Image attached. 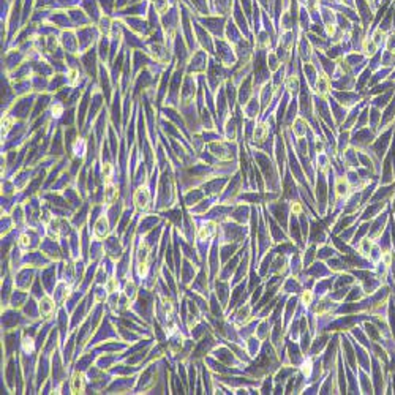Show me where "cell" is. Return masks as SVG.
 <instances>
[{
  "mask_svg": "<svg viewBox=\"0 0 395 395\" xmlns=\"http://www.w3.org/2000/svg\"><path fill=\"white\" fill-rule=\"evenodd\" d=\"M105 288L108 291V294H114V292H119V280L116 277H111L106 280Z\"/></svg>",
  "mask_w": 395,
  "mask_h": 395,
  "instance_id": "cell-50",
  "label": "cell"
},
{
  "mask_svg": "<svg viewBox=\"0 0 395 395\" xmlns=\"http://www.w3.org/2000/svg\"><path fill=\"white\" fill-rule=\"evenodd\" d=\"M264 22L267 24V16H266V15H264ZM267 30H270V32H272V29H270V22H269V25H267Z\"/></svg>",
  "mask_w": 395,
  "mask_h": 395,
  "instance_id": "cell-61",
  "label": "cell"
},
{
  "mask_svg": "<svg viewBox=\"0 0 395 395\" xmlns=\"http://www.w3.org/2000/svg\"><path fill=\"white\" fill-rule=\"evenodd\" d=\"M120 21L125 25V27H128L131 32H135V34L141 35L143 38H147L152 35V27L147 21V18H141V16H125V18H120Z\"/></svg>",
  "mask_w": 395,
  "mask_h": 395,
  "instance_id": "cell-6",
  "label": "cell"
},
{
  "mask_svg": "<svg viewBox=\"0 0 395 395\" xmlns=\"http://www.w3.org/2000/svg\"><path fill=\"white\" fill-rule=\"evenodd\" d=\"M193 5L195 16H209L212 15V6L209 5L210 0H190Z\"/></svg>",
  "mask_w": 395,
  "mask_h": 395,
  "instance_id": "cell-34",
  "label": "cell"
},
{
  "mask_svg": "<svg viewBox=\"0 0 395 395\" xmlns=\"http://www.w3.org/2000/svg\"><path fill=\"white\" fill-rule=\"evenodd\" d=\"M210 2H212V0H210Z\"/></svg>",
  "mask_w": 395,
  "mask_h": 395,
  "instance_id": "cell-63",
  "label": "cell"
},
{
  "mask_svg": "<svg viewBox=\"0 0 395 395\" xmlns=\"http://www.w3.org/2000/svg\"><path fill=\"white\" fill-rule=\"evenodd\" d=\"M68 15L70 18H72V21L74 24V27L76 29H79V27H86V25H90L93 24L92 22V19L89 18V15L81 8V6H76V8H72V10H68Z\"/></svg>",
  "mask_w": 395,
  "mask_h": 395,
  "instance_id": "cell-24",
  "label": "cell"
},
{
  "mask_svg": "<svg viewBox=\"0 0 395 395\" xmlns=\"http://www.w3.org/2000/svg\"><path fill=\"white\" fill-rule=\"evenodd\" d=\"M40 391H41L40 394H51V381H48V383H46V386H44V387H41Z\"/></svg>",
  "mask_w": 395,
  "mask_h": 395,
  "instance_id": "cell-59",
  "label": "cell"
},
{
  "mask_svg": "<svg viewBox=\"0 0 395 395\" xmlns=\"http://www.w3.org/2000/svg\"><path fill=\"white\" fill-rule=\"evenodd\" d=\"M40 282H41V278H35V283H34V289H32V294L30 296H34L35 299H38V301H40V299L43 297V296H46L43 292V286L40 288Z\"/></svg>",
  "mask_w": 395,
  "mask_h": 395,
  "instance_id": "cell-52",
  "label": "cell"
},
{
  "mask_svg": "<svg viewBox=\"0 0 395 395\" xmlns=\"http://www.w3.org/2000/svg\"><path fill=\"white\" fill-rule=\"evenodd\" d=\"M40 277H41L44 288H46V294L53 296L54 288H55V266L49 264L46 267H43V270L40 272Z\"/></svg>",
  "mask_w": 395,
  "mask_h": 395,
  "instance_id": "cell-18",
  "label": "cell"
},
{
  "mask_svg": "<svg viewBox=\"0 0 395 395\" xmlns=\"http://www.w3.org/2000/svg\"><path fill=\"white\" fill-rule=\"evenodd\" d=\"M112 25H114V18L112 16H106V15L101 16L100 21L97 22V27H98L101 35H111Z\"/></svg>",
  "mask_w": 395,
  "mask_h": 395,
  "instance_id": "cell-38",
  "label": "cell"
},
{
  "mask_svg": "<svg viewBox=\"0 0 395 395\" xmlns=\"http://www.w3.org/2000/svg\"><path fill=\"white\" fill-rule=\"evenodd\" d=\"M60 126H73L76 124V116H74V108H67L65 114L62 116V119L59 120Z\"/></svg>",
  "mask_w": 395,
  "mask_h": 395,
  "instance_id": "cell-44",
  "label": "cell"
},
{
  "mask_svg": "<svg viewBox=\"0 0 395 395\" xmlns=\"http://www.w3.org/2000/svg\"><path fill=\"white\" fill-rule=\"evenodd\" d=\"M305 130H307V128H305V122H304L302 119H299L297 122L294 124V131H296V135H297L299 138H302V136L305 135Z\"/></svg>",
  "mask_w": 395,
  "mask_h": 395,
  "instance_id": "cell-55",
  "label": "cell"
},
{
  "mask_svg": "<svg viewBox=\"0 0 395 395\" xmlns=\"http://www.w3.org/2000/svg\"><path fill=\"white\" fill-rule=\"evenodd\" d=\"M209 68V57H207V51L204 49H198L195 53H192L190 59L185 65V73L187 74H196L199 76L202 73H206V70Z\"/></svg>",
  "mask_w": 395,
  "mask_h": 395,
  "instance_id": "cell-4",
  "label": "cell"
},
{
  "mask_svg": "<svg viewBox=\"0 0 395 395\" xmlns=\"http://www.w3.org/2000/svg\"><path fill=\"white\" fill-rule=\"evenodd\" d=\"M158 221H160V216H158V215H144L143 220L139 221L138 229H136L138 235H143V234L150 233L152 229L155 228V225H157Z\"/></svg>",
  "mask_w": 395,
  "mask_h": 395,
  "instance_id": "cell-28",
  "label": "cell"
},
{
  "mask_svg": "<svg viewBox=\"0 0 395 395\" xmlns=\"http://www.w3.org/2000/svg\"><path fill=\"white\" fill-rule=\"evenodd\" d=\"M215 234V223L209 221L206 225H202L199 229H198V240L199 242H207L212 235Z\"/></svg>",
  "mask_w": 395,
  "mask_h": 395,
  "instance_id": "cell-37",
  "label": "cell"
},
{
  "mask_svg": "<svg viewBox=\"0 0 395 395\" xmlns=\"http://www.w3.org/2000/svg\"><path fill=\"white\" fill-rule=\"evenodd\" d=\"M109 51H111V36L101 35L97 43V53L101 63H106L109 67Z\"/></svg>",
  "mask_w": 395,
  "mask_h": 395,
  "instance_id": "cell-22",
  "label": "cell"
},
{
  "mask_svg": "<svg viewBox=\"0 0 395 395\" xmlns=\"http://www.w3.org/2000/svg\"><path fill=\"white\" fill-rule=\"evenodd\" d=\"M215 46H216V53L215 54H216V59H218V62L225 63V65H234L235 55L233 53L231 44L223 41V38H216Z\"/></svg>",
  "mask_w": 395,
  "mask_h": 395,
  "instance_id": "cell-15",
  "label": "cell"
},
{
  "mask_svg": "<svg viewBox=\"0 0 395 395\" xmlns=\"http://www.w3.org/2000/svg\"><path fill=\"white\" fill-rule=\"evenodd\" d=\"M272 97V86L270 84H266L264 89H263V95H261V101H263V108L267 106L269 103V100Z\"/></svg>",
  "mask_w": 395,
  "mask_h": 395,
  "instance_id": "cell-53",
  "label": "cell"
},
{
  "mask_svg": "<svg viewBox=\"0 0 395 395\" xmlns=\"http://www.w3.org/2000/svg\"><path fill=\"white\" fill-rule=\"evenodd\" d=\"M81 8L87 13L93 24H97L100 21V18L103 16V11L100 8L98 0H81Z\"/></svg>",
  "mask_w": 395,
  "mask_h": 395,
  "instance_id": "cell-21",
  "label": "cell"
},
{
  "mask_svg": "<svg viewBox=\"0 0 395 395\" xmlns=\"http://www.w3.org/2000/svg\"><path fill=\"white\" fill-rule=\"evenodd\" d=\"M240 3H242V6H244V11L247 13L248 16L251 15L250 13V10H251V0H240Z\"/></svg>",
  "mask_w": 395,
  "mask_h": 395,
  "instance_id": "cell-57",
  "label": "cell"
},
{
  "mask_svg": "<svg viewBox=\"0 0 395 395\" xmlns=\"http://www.w3.org/2000/svg\"><path fill=\"white\" fill-rule=\"evenodd\" d=\"M150 196L152 193L145 183L135 190V193H133V202H135V207L138 212H145V210L150 209Z\"/></svg>",
  "mask_w": 395,
  "mask_h": 395,
  "instance_id": "cell-14",
  "label": "cell"
},
{
  "mask_svg": "<svg viewBox=\"0 0 395 395\" xmlns=\"http://www.w3.org/2000/svg\"><path fill=\"white\" fill-rule=\"evenodd\" d=\"M76 34H78V41H79V55L97 46V43L101 36L97 24H90V25H86V27L76 29Z\"/></svg>",
  "mask_w": 395,
  "mask_h": 395,
  "instance_id": "cell-3",
  "label": "cell"
},
{
  "mask_svg": "<svg viewBox=\"0 0 395 395\" xmlns=\"http://www.w3.org/2000/svg\"><path fill=\"white\" fill-rule=\"evenodd\" d=\"M111 231H112V226L109 223V218H108L106 214H101L97 218V221H95L92 240H103L111 234Z\"/></svg>",
  "mask_w": 395,
  "mask_h": 395,
  "instance_id": "cell-16",
  "label": "cell"
},
{
  "mask_svg": "<svg viewBox=\"0 0 395 395\" xmlns=\"http://www.w3.org/2000/svg\"><path fill=\"white\" fill-rule=\"evenodd\" d=\"M267 67H269L270 70H277L278 68V59H277V55L275 54H269L267 55Z\"/></svg>",
  "mask_w": 395,
  "mask_h": 395,
  "instance_id": "cell-56",
  "label": "cell"
},
{
  "mask_svg": "<svg viewBox=\"0 0 395 395\" xmlns=\"http://www.w3.org/2000/svg\"><path fill=\"white\" fill-rule=\"evenodd\" d=\"M70 152H72V158H81V160L86 162L87 154H89V141H87V138L82 136V135L76 138V141L73 143Z\"/></svg>",
  "mask_w": 395,
  "mask_h": 395,
  "instance_id": "cell-20",
  "label": "cell"
},
{
  "mask_svg": "<svg viewBox=\"0 0 395 395\" xmlns=\"http://www.w3.org/2000/svg\"><path fill=\"white\" fill-rule=\"evenodd\" d=\"M133 210H125L124 212V218L119 221V226H117V231H116V234H122L125 229H126V223H128L131 218H133Z\"/></svg>",
  "mask_w": 395,
  "mask_h": 395,
  "instance_id": "cell-48",
  "label": "cell"
},
{
  "mask_svg": "<svg viewBox=\"0 0 395 395\" xmlns=\"http://www.w3.org/2000/svg\"><path fill=\"white\" fill-rule=\"evenodd\" d=\"M124 294L126 296L130 299V302H133L136 299V296H138V291H136V285H135V282H133L131 278H128L126 280V283H125V288H124Z\"/></svg>",
  "mask_w": 395,
  "mask_h": 395,
  "instance_id": "cell-47",
  "label": "cell"
},
{
  "mask_svg": "<svg viewBox=\"0 0 395 395\" xmlns=\"http://www.w3.org/2000/svg\"><path fill=\"white\" fill-rule=\"evenodd\" d=\"M152 3L149 0H141L138 3H131L128 6H125L122 10H117L114 13V19H120L125 16H141V18H147L149 10H150Z\"/></svg>",
  "mask_w": 395,
  "mask_h": 395,
  "instance_id": "cell-9",
  "label": "cell"
},
{
  "mask_svg": "<svg viewBox=\"0 0 395 395\" xmlns=\"http://www.w3.org/2000/svg\"><path fill=\"white\" fill-rule=\"evenodd\" d=\"M36 97H38V93H35V92L24 95V97H18L15 100V103H13L11 108L8 109V114H11L16 120H27L29 122L30 120L29 114H32V111H34Z\"/></svg>",
  "mask_w": 395,
  "mask_h": 395,
  "instance_id": "cell-2",
  "label": "cell"
},
{
  "mask_svg": "<svg viewBox=\"0 0 395 395\" xmlns=\"http://www.w3.org/2000/svg\"><path fill=\"white\" fill-rule=\"evenodd\" d=\"M168 2H169L171 6H173V5H177V3H179V0H168Z\"/></svg>",
  "mask_w": 395,
  "mask_h": 395,
  "instance_id": "cell-60",
  "label": "cell"
},
{
  "mask_svg": "<svg viewBox=\"0 0 395 395\" xmlns=\"http://www.w3.org/2000/svg\"><path fill=\"white\" fill-rule=\"evenodd\" d=\"M240 29L235 27V24L233 21H228L226 24V35L229 36L228 40L231 43H240Z\"/></svg>",
  "mask_w": 395,
  "mask_h": 395,
  "instance_id": "cell-42",
  "label": "cell"
},
{
  "mask_svg": "<svg viewBox=\"0 0 395 395\" xmlns=\"http://www.w3.org/2000/svg\"><path fill=\"white\" fill-rule=\"evenodd\" d=\"M44 22L53 24L60 30L76 29L73 21H72V18H70V15H68V10H51V15L48 16V19Z\"/></svg>",
  "mask_w": 395,
  "mask_h": 395,
  "instance_id": "cell-12",
  "label": "cell"
},
{
  "mask_svg": "<svg viewBox=\"0 0 395 395\" xmlns=\"http://www.w3.org/2000/svg\"><path fill=\"white\" fill-rule=\"evenodd\" d=\"M250 82H251V78H247L244 82H242V86H240V90H239V103L240 105H247L248 103V98H250Z\"/></svg>",
  "mask_w": 395,
  "mask_h": 395,
  "instance_id": "cell-41",
  "label": "cell"
},
{
  "mask_svg": "<svg viewBox=\"0 0 395 395\" xmlns=\"http://www.w3.org/2000/svg\"><path fill=\"white\" fill-rule=\"evenodd\" d=\"M212 5V13H216V15H228L231 8L234 6V0H212L210 2Z\"/></svg>",
  "mask_w": 395,
  "mask_h": 395,
  "instance_id": "cell-35",
  "label": "cell"
},
{
  "mask_svg": "<svg viewBox=\"0 0 395 395\" xmlns=\"http://www.w3.org/2000/svg\"><path fill=\"white\" fill-rule=\"evenodd\" d=\"M103 188H105V206H106V207H109V206H112V204L116 202V199H117V196H119V187L111 180V182H106Z\"/></svg>",
  "mask_w": 395,
  "mask_h": 395,
  "instance_id": "cell-32",
  "label": "cell"
},
{
  "mask_svg": "<svg viewBox=\"0 0 395 395\" xmlns=\"http://www.w3.org/2000/svg\"><path fill=\"white\" fill-rule=\"evenodd\" d=\"M152 5H154V8L157 10V13H158V15H160V16L164 15V13H166V11L171 8V5H169L168 0H155V2L152 3Z\"/></svg>",
  "mask_w": 395,
  "mask_h": 395,
  "instance_id": "cell-51",
  "label": "cell"
},
{
  "mask_svg": "<svg viewBox=\"0 0 395 395\" xmlns=\"http://www.w3.org/2000/svg\"><path fill=\"white\" fill-rule=\"evenodd\" d=\"M196 277V267L190 263L188 259H183V266H182V283L183 285H192L193 280Z\"/></svg>",
  "mask_w": 395,
  "mask_h": 395,
  "instance_id": "cell-33",
  "label": "cell"
},
{
  "mask_svg": "<svg viewBox=\"0 0 395 395\" xmlns=\"http://www.w3.org/2000/svg\"><path fill=\"white\" fill-rule=\"evenodd\" d=\"M40 248L49 259H53V261L60 259V250H59V247H57V244H54V239H51V237L44 239L40 244Z\"/></svg>",
  "mask_w": 395,
  "mask_h": 395,
  "instance_id": "cell-27",
  "label": "cell"
},
{
  "mask_svg": "<svg viewBox=\"0 0 395 395\" xmlns=\"http://www.w3.org/2000/svg\"><path fill=\"white\" fill-rule=\"evenodd\" d=\"M196 89H199V84H198L196 81V74L185 73V78H183V84H182V92H180V106L193 103Z\"/></svg>",
  "mask_w": 395,
  "mask_h": 395,
  "instance_id": "cell-11",
  "label": "cell"
},
{
  "mask_svg": "<svg viewBox=\"0 0 395 395\" xmlns=\"http://www.w3.org/2000/svg\"><path fill=\"white\" fill-rule=\"evenodd\" d=\"M267 133H269V128L266 126V124H261L256 126V130H254V139H256L258 143H263L267 138Z\"/></svg>",
  "mask_w": 395,
  "mask_h": 395,
  "instance_id": "cell-49",
  "label": "cell"
},
{
  "mask_svg": "<svg viewBox=\"0 0 395 395\" xmlns=\"http://www.w3.org/2000/svg\"><path fill=\"white\" fill-rule=\"evenodd\" d=\"M55 301H54V297L51 296V294H46V296H43L40 299V302H38V307H40V315L43 320H48V318H51L54 315V311H55Z\"/></svg>",
  "mask_w": 395,
  "mask_h": 395,
  "instance_id": "cell-26",
  "label": "cell"
},
{
  "mask_svg": "<svg viewBox=\"0 0 395 395\" xmlns=\"http://www.w3.org/2000/svg\"><path fill=\"white\" fill-rule=\"evenodd\" d=\"M124 41L126 44V48L135 51V49H147V40L143 38L141 35L135 34V32H131L128 27H125L124 25Z\"/></svg>",
  "mask_w": 395,
  "mask_h": 395,
  "instance_id": "cell-17",
  "label": "cell"
},
{
  "mask_svg": "<svg viewBox=\"0 0 395 395\" xmlns=\"http://www.w3.org/2000/svg\"><path fill=\"white\" fill-rule=\"evenodd\" d=\"M218 267V244H214L212 251H210V275L214 277Z\"/></svg>",
  "mask_w": 395,
  "mask_h": 395,
  "instance_id": "cell-43",
  "label": "cell"
},
{
  "mask_svg": "<svg viewBox=\"0 0 395 395\" xmlns=\"http://www.w3.org/2000/svg\"><path fill=\"white\" fill-rule=\"evenodd\" d=\"M207 362L210 365H214V367H221V365H218V364H215V362L212 360V359H207ZM216 370H220V372H223V373H228L229 370H226V368H216Z\"/></svg>",
  "mask_w": 395,
  "mask_h": 395,
  "instance_id": "cell-58",
  "label": "cell"
},
{
  "mask_svg": "<svg viewBox=\"0 0 395 395\" xmlns=\"http://www.w3.org/2000/svg\"><path fill=\"white\" fill-rule=\"evenodd\" d=\"M29 292L25 291V289H13L11 292V297H10V307L11 308H21L25 305V302L29 301Z\"/></svg>",
  "mask_w": 395,
  "mask_h": 395,
  "instance_id": "cell-30",
  "label": "cell"
},
{
  "mask_svg": "<svg viewBox=\"0 0 395 395\" xmlns=\"http://www.w3.org/2000/svg\"><path fill=\"white\" fill-rule=\"evenodd\" d=\"M204 195H206V193H204V190H187L185 195H183V198H185L187 206L190 207V206H196L198 202H201Z\"/></svg>",
  "mask_w": 395,
  "mask_h": 395,
  "instance_id": "cell-39",
  "label": "cell"
},
{
  "mask_svg": "<svg viewBox=\"0 0 395 395\" xmlns=\"http://www.w3.org/2000/svg\"><path fill=\"white\" fill-rule=\"evenodd\" d=\"M81 63L82 68H84V73L87 74V78H98V70H100V59H98V53H97V46L89 49L87 53L81 54Z\"/></svg>",
  "mask_w": 395,
  "mask_h": 395,
  "instance_id": "cell-7",
  "label": "cell"
},
{
  "mask_svg": "<svg viewBox=\"0 0 395 395\" xmlns=\"http://www.w3.org/2000/svg\"><path fill=\"white\" fill-rule=\"evenodd\" d=\"M57 321H59V332H60V340L62 343L67 340V335H68V326H70V318H68V311L67 308H59V318H57Z\"/></svg>",
  "mask_w": 395,
  "mask_h": 395,
  "instance_id": "cell-31",
  "label": "cell"
},
{
  "mask_svg": "<svg viewBox=\"0 0 395 395\" xmlns=\"http://www.w3.org/2000/svg\"><path fill=\"white\" fill-rule=\"evenodd\" d=\"M124 248L125 247H122L120 245V242H119V239H117V235H116V233H114L111 237H108L106 240H105V253H108V256L109 258H119L120 254H122V251H124Z\"/></svg>",
  "mask_w": 395,
  "mask_h": 395,
  "instance_id": "cell-25",
  "label": "cell"
},
{
  "mask_svg": "<svg viewBox=\"0 0 395 395\" xmlns=\"http://www.w3.org/2000/svg\"><path fill=\"white\" fill-rule=\"evenodd\" d=\"M234 18L235 21H237V27L240 29V32H244V35L250 38V30H248V24L244 18V13L240 11V6H239V2H234Z\"/></svg>",
  "mask_w": 395,
  "mask_h": 395,
  "instance_id": "cell-36",
  "label": "cell"
},
{
  "mask_svg": "<svg viewBox=\"0 0 395 395\" xmlns=\"http://www.w3.org/2000/svg\"><path fill=\"white\" fill-rule=\"evenodd\" d=\"M68 86V78L67 74H59L55 73L54 76H51L49 78V86H48V92L49 93H57L59 90H62L63 87Z\"/></svg>",
  "mask_w": 395,
  "mask_h": 395,
  "instance_id": "cell-29",
  "label": "cell"
},
{
  "mask_svg": "<svg viewBox=\"0 0 395 395\" xmlns=\"http://www.w3.org/2000/svg\"><path fill=\"white\" fill-rule=\"evenodd\" d=\"M34 275H35V270L32 269V267L29 269V266H24L22 269H19L18 270V277L15 278L16 288L27 291L29 286L32 285V277H34Z\"/></svg>",
  "mask_w": 395,
  "mask_h": 395,
  "instance_id": "cell-19",
  "label": "cell"
},
{
  "mask_svg": "<svg viewBox=\"0 0 395 395\" xmlns=\"http://www.w3.org/2000/svg\"><path fill=\"white\" fill-rule=\"evenodd\" d=\"M70 383H72V386H70V391H72V394H86V386L89 383L86 372L76 370L73 373L72 379H70Z\"/></svg>",
  "mask_w": 395,
  "mask_h": 395,
  "instance_id": "cell-23",
  "label": "cell"
},
{
  "mask_svg": "<svg viewBox=\"0 0 395 395\" xmlns=\"http://www.w3.org/2000/svg\"><path fill=\"white\" fill-rule=\"evenodd\" d=\"M3 72L8 74L15 72L18 67H21L24 62H27V55H25L21 49H6L3 54Z\"/></svg>",
  "mask_w": 395,
  "mask_h": 395,
  "instance_id": "cell-8",
  "label": "cell"
},
{
  "mask_svg": "<svg viewBox=\"0 0 395 395\" xmlns=\"http://www.w3.org/2000/svg\"><path fill=\"white\" fill-rule=\"evenodd\" d=\"M193 29H195V36H196V41H198V46L201 49L207 51L209 54H214V40H212V35L209 34V32L202 27V25L198 22L196 16L193 15Z\"/></svg>",
  "mask_w": 395,
  "mask_h": 395,
  "instance_id": "cell-10",
  "label": "cell"
},
{
  "mask_svg": "<svg viewBox=\"0 0 395 395\" xmlns=\"http://www.w3.org/2000/svg\"><path fill=\"white\" fill-rule=\"evenodd\" d=\"M98 3H100L101 11H103V15L114 18V13H116V0H98Z\"/></svg>",
  "mask_w": 395,
  "mask_h": 395,
  "instance_id": "cell-45",
  "label": "cell"
},
{
  "mask_svg": "<svg viewBox=\"0 0 395 395\" xmlns=\"http://www.w3.org/2000/svg\"><path fill=\"white\" fill-rule=\"evenodd\" d=\"M59 38H60V46L65 49L67 54H78L79 55V41H78L76 29L62 30Z\"/></svg>",
  "mask_w": 395,
  "mask_h": 395,
  "instance_id": "cell-13",
  "label": "cell"
},
{
  "mask_svg": "<svg viewBox=\"0 0 395 395\" xmlns=\"http://www.w3.org/2000/svg\"><path fill=\"white\" fill-rule=\"evenodd\" d=\"M81 6V0H55L54 10H72Z\"/></svg>",
  "mask_w": 395,
  "mask_h": 395,
  "instance_id": "cell-46",
  "label": "cell"
},
{
  "mask_svg": "<svg viewBox=\"0 0 395 395\" xmlns=\"http://www.w3.org/2000/svg\"><path fill=\"white\" fill-rule=\"evenodd\" d=\"M286 89L289 90V93H297V90H299V82H297L296 76H289L288 82H286Z\"/></svg>",
  "mask_w": 395,
  "mask_h": 395,
  "instance_id": "cell-54",
  "label": "cell"
},
{
  "mask_svg": "<svg viewBox=\"0 0 395 395\" xmlns=\"http://www.w3.org/2000/svg\"><path fill=\"white\" fill-rule=\"evenodd\" d=\"M149 2H150V3H154V2H155V0H149Z\"/></svg>",
  "mask_w": 395,
  "mask_h": 395,
  "instance_id": "cell-62",
  "label": "cell"
},
{
  "mask_svg": "<svg viewBox=\"0 0 395 395\" xmlns=\"http://www.w3.org/2000/svg\"><path fill=\"white\" fill-rule=\"evenodd\" d=\"M157 196V209L162 210V209H166V207H171L176 204V192H174V179H173V173H171V169H164L163 171V176L160 177V180H158V185H157V192L155 195Z\"/></svg>",
  "mask_w": 395,
  "mask_h": 395,
  "instance_id": "cell-1",
  "label": "cell"
},
{
  "mask_svg": "<svg viewBox=\"0 0 395 395\" xmlns=\"http://www.w3.org/2000/svg\"><path fill=\"white\" fill-rule=\"evenodd\" d=\"M198 22H199L204 29H206L210 35H214L215 38H223V34H225V27H226V19L223 16H196Z\"/></svg>",
  "mask_w": 395,
  "mask_h": 395,
  "instance_id": "cell-5",
  "label": "cell"
},
{
  "mask_svg": "<svg viewBox=\"0 0 395 395\" xmlns=\"http://www.w3.org/2000/svg\"><path fill=\"white\" fill-rule=\"evenodd\" d=\"M226 183V179H220V180H210L209 183H204V193L206 195H216L221 192L223 185Z\"/></svg>",
  "mask_w": 395,
  "mask_h": 395,
  "instance_id": "cell-40",
  "label": "cell"
}]
</instances>
